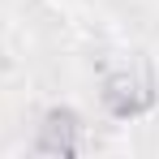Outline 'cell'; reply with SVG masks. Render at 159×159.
<instances>
[{"instance_id":"cell-1","label":"cell","mask_w":159,"mask_h":159,"mask_svg":"<svg viewBox=\"0 0 159 159\" xmlns=\"http://www.w3.org/2000/svg\"><path fill=\"white\" fill-rule=\"evenodd\" d=\"M39 151L43 155H56V151H78V120L69 112H52L48 125L39 133Z\"/></svg>"}]
</instances>
